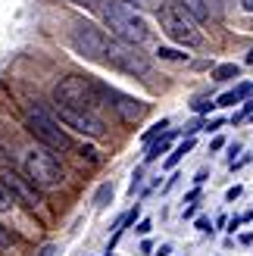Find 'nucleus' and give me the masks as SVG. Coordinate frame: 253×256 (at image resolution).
Returning a JSON list of instances; mask_svg holds the SVG:
<instances>
[{"mask_svg": "<svg viewBox=\"0 0 253 256\" xmlns=\"http://www.w3.org/2000/svg\"><path fill=\"white\" fill-rule=\"evenodd\" d=\"M106 97V88L97 84L91 75H66L60 78L54 88V100L56 106H69V110H88L94 112Z\"/></svg>", "mask_w": 253, "mask_h": 256, "instance_id": "nucleus-1", "label": "nucleus"}, {"mask_svg": "<svg viewBox=\"0 0 253 256\" xmlns=\"http://www.w3.org/2000/svg\"><path fill=\"white\" fill-rule=\"evenodd\" d=\"M100 10V16H104V22H106V28L116 34V41H125V44H144L147 41V25H144V19L138 16L134 10H128L125 4H100L97 6Z\"/></svg>", "mask_w": 253, "mask_h": 256, "instance_id": "nucleus-2", "label": "nucleus"}, {"mask_svg": "<svg viewBox=\"0 0 253 256\" xmlns=\"http://www.w3.org/2000/svg\"><path fill=\"white\" fill-rule=\"evenodd\" d=\"M22 169H25V178H28L34 188H44V190L60 188L62 178H66L56 153H50V147H32L22 160Z\"/></svg>", "mask_w": 253, "mask_h": 256, "instance_id": "nucleus-3", "label": "nucleus"}, {"mask_svg": "<svg viewBox=\"0 0 253 256\" xmlns=\"http://www.w3.org/2000/svg\"><path fill=\"white\" fill-rule=\"evenodd\" d=\"M160 25H162V32H166L175 44H182V47H204V32L197 28V22L188 16V12L178 6V4H162L160 6Z\"/></svg>", "mask_w": 253, "mask_h": 256, "instance_id": "nucleus-4", "label": "nucleus"}, {"mask_svg": "<svg viewBox=\"0 0 253 256\" xmlns=\"http://www.w3.org/2000/svg\"><path fill=\"white\" fill-rule=\"evenodd\" d=\"M106 62V66L119 69L125 75H147L150 72V60L138 50L134 44H125V41H116V38H106V47H104V56H100Z\"/></svg>", "mask_w": 253, "mask_h": 256, "instance_id": "nucleus-5", "label": "nucleus"}, {"mask_svg": "<svg viewBox=\"0 0 253 256\" xmlns=\"http://www.w3.org/2000/svg\"><path fill=\"white\" fill-rule=\"evenodd\" d=\"M25 128L38 138V140H44V144L50 147V150H66L69 147V134L62 132V128L56 125V119L54 116H47L44 110H25Z\"/></svg>", "mask_w": 253, "mask_h": 256, "instance_id": "nucleus-6", "label": "nucleus"}, {"mask_svg": "<svg viewBox=\"0 0 253 256\" xmlns=\"http://www.w3.org/2000/svg\"><path fill=\"white\" fill-rule=\"evenodd\" d=\"M60 112V122L72 128V132H78L84 138H104V122H100L94 112L88 110H69V106H56Z\"/></svg>", "mask_w": 253, "mask_h": 256, "instance_id": "nucleus-7", "label": "nucleus"}, {"mask_svg": "<svg viewBox=\"0 0 253 256\" xmlns=\"http://www.w3.org/2000/svg\"><path fill=\"white\" fill-rule=\"evenodd\" d=\"M72 47H75V54H82L88 60H100L104 47H106V34L100 28H94V25H78L72 32Z\"/></svg>", "mask_w": 253, "mask_h": 256, "instance_id": "nucleus-8", "label": "nucleus"}, {"mask_svg": "<svg viewBox=\"0 0 253 256\" xmlns=\"http://www.w3.org/2000/svg\"><path fill=\"white\" fill-rule=\"evenodd\" d=\"M4 178H6L4 184L12 190V197H19L22 203H28V206H38V203H41V197H38V190H34V184L28 182V178H22L19 172H12V169H6Z\"/></svg>", "mask_w": 253, "mask_h": 256, "instance_id": "nucleus-9", "label": "nucleus"}, {"mask_svg": "<svg viewBox=\"0 0 253 256\" xmlns=\"http://www.w3.org/2000/svg\"><path fill=\"white\" fill-rule=\"evenodd\" d=\"M106 100H116L112 106L119 110V116H122L125 122L141 119V112H144V104H141V100H132V97H125V94H116V91H110V88H106Z\"/></svg>", "mask_w": 253, "mask_h": 256, "instance_id": "nucleus-10", "label": "nucleus"}, {"mask_svg": "<svg viewBox=\"0 0 253 256\" xmlns=\"http://www.w3.org/2000/svg\"><path fill=\"white\" fill-rule=\"evenodd\" d=\"M175 4H178L194 22H206V19H210V6H206V0H175Z\"/></svg>", "mask_w": 253, "mask_h": 256, "instance_id": "nucleus-11", "label": "nucleus"}, {"mask_svg": "<svg viewBox=\"0 0 253 256\" xmlns=\"http://www.w3.org/2000/svg\"><path fill=\"white\" fill-rule=\"evenodd\" d=\"M169 147H172V132L160 134V140H150V144H147V153H144V160H147V162H154L160 153H166Z\"/></svg>", "mask_w": 253, "mask_h": 256, "instance_id": "nucleus-12", "label": "nucleus"}, {"mask_svg": "<svg viewBox=\"0 0 253 256\" xmlns=\"http://www.w3.org/2000/svg\"><path fill=\"white\" fill-rule=\"evenodd\" d=\"M191 150H194V138H184L182 144H178V147H175L169 156H166V162H162V166H166V169H175V166H178V162H182Z\"/></svg>", "mask_w": 253, "mask_h": 256, "instance_id": "nucleus-13", "label": "nucleus"}, {"mask_svg": "<svg viewBox=\"0 0 253 256\" xmlns=\"http://www.w3.org/2000/svg\"><path fill=\"white\" fill-rule=\"evenodd\" d=\"M122 4L134 12H160V6L166 4V0H122Z\"/></svg>", "mask_w": 253, "mask_h": 256, "instance_id": "nucleus-14", "label": "nucleus"}, {"mask_svg": "<svg viewBox=\"0 0 253 256\" xmlns=\"http://www.w3.org/2000/svg\"><path fill=\"white\" fill-rule=\"evenodd\" d=\"M241 75V66H234V62H225V66H216V72H212V78L216 82H232Z\"/></svg>", "mask_w": 253, "mask_h": 256, "instance_id": "nucleus-15", "label": "nucleus"}, {"mask_svg": "<svg viewBox=\"0 0 253 256\" xmlns=\"http://www.w3.org/2000/svg\"><path fill=\"white\" fill-rule=\"evenodd\" d=\"M169 132V119H160L156 125H150V132H144V144H150V140H156L160 134Z\"/></svg>", "mask_w": 253, "mask_h": 256, "instance_id": "nucleus-16", "label": "nucleus"}, {"mask_svg": "<svg viewBox=\"0 0 253 256\" xmlns=\"http://www.w3.org/2000/svg\"><path fill=\"white\" fill-rule=\"evenodd\" d=\"M12 203H16V197H12V190L0 182V212H6V210H12Z\"/></svg>", "mask_w": 253, "mask_h": 256, "instance_id": "nucleus-17", "label": "nucleus"}, {"mask_svg": "<svg viewBox=\"0 0 253 256\" xmlns=\"http://www.w3.org/2000/svg\"><path fill=\"white\" fill-rule=\"evenodd\" d=\"M156 54H160V60H188V54H182V50H175V47H160Z\"/></svg>", "mask_w": 253, "mask_h": 256, "instance_id": "nucleus-18", "label": "nucleus"}, {"mask_svg": "<svg viewBox=\"0 0 253 256\" xmlns=\"http://www.w3.org/2000/svg\"><path fill=\"white\" fill-rule=\"evenodd\" d=\"M106 200H112V188L110 184H104L97 190V206H106Z\"/></svg>", "mask_w": 253, "mask_h": 256, "instance_id": "nucleus-19", "label": "nucleus"}, {"mask_svg": "<svg viewBox=\"0 0 253 256\" xmlns=\"http://www.w3.org/2000/svg\"><path fill=\"white\" fill-rule=\"evenodd\" d=\"M191 106H194V112H212V110H216L212 100H197V104H191Z\"/></svg>", "mask_w": 253, "mask_h": 256, "instance_id": "nucleus-20", "label": "nucleus"}, {"mask_svg": "<svg viewBox=\"0 0 253 256\" xmlns=\"http://www.w3.org/2000/svg\"><path fill=\"white\" fill-rule=\"evenodd\" d=\"M69 4H75V6H84V10H97V6H100V0H69Z\"/></svg>", "mask_w": 253, "mask_h": 256, "instance_id": "nucleus-21", "label": "nucleus"}, {"mask_svg": "<svg viewBox=\"0 0 253 256\" xmlns=\"http://www.w3.org/2000/svg\"><path fill=\"white\" fill-rule=\"evenodd\" d=\"M12 240H16V238H12V234L6 232V228H4V225H0V247H10V244H12Z\"/></svg>", "mask_w": 253, "mask_h": 256, "instance_id": "nucleus-22", "label": "nucleus"}, {"mask_svg": "<svg viewBox=\"0 0 253 256\" xmlns=\"http://www.w3.org/2000/svg\"><path fill=\"white\" fill-rule=\"evenodd\" d=\"M197 228H200V232H204V234H210V232H212L210 219H204V216H200V219H197Z\"/></svg>", "mask_w": 253, "mask_h": 256, "instance_id": "nucleus-23", "label": "nucleus"}, {"mask_svg": "<svg viewBox=\"0 0 253 256\" xmlns=\"http://www.w3.org/2000/svg\"><path fill=\"white\" fill-rule=\"evenodd\" d=\"M150 228H154V222H150V219H144L141 225H138V234H150Z\"/></svg>", "mask_w": 253, "mask_h": 256, "instance_id": "nucleus-24", "label": "nucleus"}, {"mask_svg": "<svg viewBox=\"0 0 253 256\" xmlns=\"http://www.w3.org/2000/svg\"><path fill=\"white\" fill-rule=\"evenodd\" d=\"M250 162V153H244L241 160H232V169H241V166H247Z\"/></svg>", "mask_w": 253, "mask_h": 256, "instance_id": "nucleus-25", "label": "nucleus"}, {"mask_svg": "<svg viewBox=\"0 0 253 256\" xmlns=\"http://www.w3.org/2000/svg\"><path fill=\"white\" fill-rule=\"evenodd\" d=\"M222 128V119H212V122H206V132H219Z\"/></svg>", "mask_w": 253, "mask_h": 256, "instance_id": "nucleus-26", "label": "nucleus"}, {"mask_svg": "<svg viewBox=\"0 0 253 256\" xmlns=\"http://www.w3.org/2000/svg\"><path fill=\"white\" fill-rule=\"evenodd\" d=\"M238 197H241V184H234V188H232V190H228V200H232V203H234V200H238Z\"/></svg>", "mask_w": 253, "mask_h": 256, "instance_id": "nucleus-27", "label": "nucleus"}, {"mask_svg": "<svg viewBox=\"0 0 253 256\" xmlns=\"http://www.w3.org/2000/svg\"><path fill=\"white\" fill-rule=\"evenodd\" d=\"M241 222H244V219H241V216H234V219H232V222H228V232H232V234H234V228H238V225H241Z\"/></svg>", "mask_w": 253, "mask_h": 256, "instance_id": "nucleus-28", "label": "nucleus"}, {"mask_svg": "<svg viewBox=\"0 0 253 256\" xmlns=\"http://www.w3.org/2000/svg\"><path fill=\"white\" fill-rule=\"evenodd\" d=\"M169 253H172V247H169V244H162V247H160L154 256H169Z\"/></svg>", "mask_w": 253, "mask_h": 256, "instance_id": "nucleus-29", "label": "nucleus"}, {"mask_svg": "<svg viewBox=\"0 0 253 256\" xmlns=\"http://www.w3.org/2000/svg\"><path fill=\"white\" fill-rule=\"evenodd\" d=\"M222 147H225V140H222V138H216V140L210 144V150H222Z\"/></svg>", "mask_w": 253, "mask_h": 256, "instance_id": "nucleus-30", "label": "nucleus"}, {"mask_svg": "<svg viewBox=\"0 0 253 256\" xmlns=\"http://www.w3.org/2000/svg\"><path fill=\"white\" fill-rule=\"evenodd\" d=\"M241 6H244L247 12H253V0H241Z\"/></svg>", "mask_w": 253, "mask_h": 256, "instance_id": "nucleus-31", "label": "nucleus"}, {"mask_svg": "<svg viewBox=\"0 0 253 256\" xmlns=\"http://www.w3.org/2000/svg\"><path fill=\"white\" fill-rule=\"evenodd\" d=\"M54 253H56L54 247H44V250H41V256H54Z\"/></svg>", "mask_w": 253, "mask_h": 256, "instance_id": "nucleus-32", "label": "nucleus"}, {"mask_svg": "<svg viewBox=\"0 0 253 256\" xmlns=\"http://www.w3.org/2000/svg\"><path fill=\"white\" fill-rule=\"evenodd\" d=\"M247 62H250V66H253V50H250V54H247Z\"/></svg>", "mask_w": 253, "mask_h": 256, "instance_id": "nucleus-33", "label": "nucleus"}, {"mask_svg": "<svg viewBox=\"0 0 253 256\" xmlns=\"http://www.w3.org/2000/svg\"><path fill=\"white\" fill-rule=\"evenodd\" d=\"M106 256H110V253H106Z\"/></svg>", "mask_w": 253, "mask_h": 256, "instance_id": "nucleus-34", "label": "nucleus"}]
</instances>
